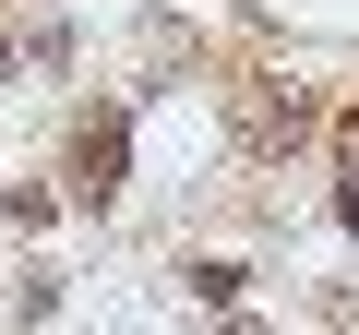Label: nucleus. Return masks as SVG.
I'll list each match as a JSON object with an SVG mask.
<instances>
[{
  "label": "nucleus",
  "mask_w": 359,
  "mask_h": 335,
  "mask_svg": "<svg viewBox=\"0 0 359 335\" xmlns=\"http://www.w3.org/2000/svg\"><path fill=\"white\" fill-rule=\"evenodd\" d=\"M120 156H132V132L96 108V120L72 132V204H108V192H120Z\"/></svg>",
  "instance_id": "1"
},
{
  "label": "nucleus",
  "mask_w": 359,
  "mask_h": 335,
  "mask_svg": "<svg viewBox=\"0 0 359 335\" xmlns=\"http://www.w3.org/2000/svg\"><path fill=\"white\" fill-rule=\"evenodd\" d=\"M240 132H252V144H299V132H311V96H299V84H252V96H240Z\"/></svg>",
  "instance_id": "2"
},
{
  "label": "nucleus",
  "mask_w": 359,
  "mask_h": 335,
  "mask_svg": "<svg viewBox=\"0 0 359 335\" xmlns=\"http://www.w3.org/2000/svg\"><path fill=\"white\" fill-rule=\"evenodd\" d=\"M335 156H347V180H359V108H347V132H335Z\"/></svg>",
  "instance_id": "3"
}]
</instances>
